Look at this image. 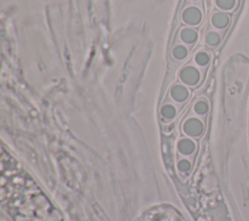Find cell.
<instances>
[{"label":"cell","mask_w":249,"mask_h":221,"mask_svg":"<svg viewBox=\"0 0 249 221\" xmlns=\"http://www.w3.org/2000/svg\"><path fill=\"white\" fill-rule=\"evenodd\" d=\"M182 19L186 22L187 25H197L203 19V15L200 9L197 7H189L187 8L182 14Z\"/></svg>","instance_id":"cell-1"},{"label":"cell","mask_w":249,"mask_h":221,"mask_svg":"<svg viewBox=\"0 0 249 221\" xmlns=\"http://www.w3.org/2000/svg\"><path fill=\"white\" fill-rule=\"evenodd\" d=\"M211 22L218 29H224L226 28L230 23V17L226 13H222V12H217L211 17Z\"/></svg>","instance_id":"cell-2"},{"label":"cell","mask_w":249,"mask_h":221,"mask_svg":"<svg viewBox=\"0 0 249 221\" xmlns=\"http://www.w3.org/2000/svg\"><path fill=\"white\" fill-rule=\"evenodd\" d=\"M181 78L185 82L196 83L200 78V74H199V71L196 68L187 67L181 72Z\"/></svg>","instance_id":"cell-3"},{"label":"cell","mask_w":249,"mask_h":221,"mask_svg":"<svg viewBox=\"0 0 249 221\" xmlns=\"http://www.w3.org/2000/svg\"><path fill=\"white\" fill-rule=\"evenodd\" d=\"M180 36H181V39L184 41L185 43L192 44V43H194V42L197 41L198 33L193 28H185L182 30Z\"/></svg>","instance_id":"cell-4"},{"label":"cell","mask_w":249,"mask_h":221,"mask_svg":"<svg viewBox=\"0 0 249 221\" xmlns=\"http://www.w3.org/2000/svg\"><path fill=\"white\" fill-rule=\"evenodd\" d=\"M205 41H206L207 45H209L211 47H215V46L219 45V43H220L221 37L217 32L210 31V32L207 33L206 37H205Z\"/></svg>","instance_id":"cell-5"},{"label":"cell","mask_w":249,"mask_h":221,"mask_svg":"<svg viewBox=\"0 0 249 221\" xmlns=\"http://www.w3.org/2000/svg\"><path fill=\"white\" fill-rule=\"evenodd\" d=\"M235 0H216V5L218 8H220L224 11L233 10L235 6Z\"/></svg>","instance_id":"cell-6"},{"label":"cell","mask_w":249,"mask_h":221,"mask_svg":"<svg viewBox=\"0 0 249 221\" xmlns=\"http://www.w3.org/2000/svg\"><path fill=\"white\" fill-rule=\"evenodd\" d=\"M188 55V50L187 48L184 46H176L173 51H172V55L174 56V58L178 59H184Z\"/></svg>","instance_id":"cell-7"},{"label":"cell","mask_w":249,"mask_h":221,"mask_svg":"<svg viewBox=\"0 0 249 221\" xmlns=\"http://www.w3.org/2000/svg\"><path fill=\"white\" fill-rule=\"evenodd\" d=\"M209 55L208 53H206L204 51H201V52H199L197 55H196L195 59H196V62H197L199 65L200 66H204L207 63L209 62Z\"/></svg>","instance_id":"cell-8"},{"label":"cell","mask_w":249,"mask_h":221,"mask_svg":"<svg viewBox=\"0 0 249 221\" xmlns=\"http://www.w3.org/2000/svg\"><path fill=\"white\" fill-rule=\"evenodd\" d=\"M186 90L183 87H175L174 90H173V95L177 98V99H181V98H184L186 97Z\"/></svg>","instance_id":"cell-9"},{"label":"cell","mask_w":249,"mask_h":221,"mask_svg":"<svg viewBox=\"0 0 249 221\" xmlns=\"http://www.w3.org/2000/svg\"><path fill=\"white\" fill-rule=\"evenodd\" d=\"M190 126H191V132L192 133H198L200 130V124L197 120H191L189 122Z\"/></svg>","instance_id":"cell-10"},{"label":"cell","mask_w":249,"mask_h":221,"mask_svg":"<svg viewBox=\"0 0 249 221\" xmlns=\"http://www.w3.org/2000/svg\"><path fill=\"white\" fill-rule=\"evenodd\" d=\"M207 110V106L204 103H199L197 106V111L200 113H204Z\"/></svg>","instance_id":"cell-11"},{"label":"cell","mask_w":249,"mask_h":221,"mask_svg":"<svg viewBox=\"0 0 249 221\" xmlns=\"http://www.w3.org/2000/svg\"><path fill=\"white\" fill-rule=\"evenodd\" d=\"M165 112H167V115L170 116V115H172V109H170V107H167V109H165Z\"/></svg>","instance_id":"cell-12"}]
</instances>
